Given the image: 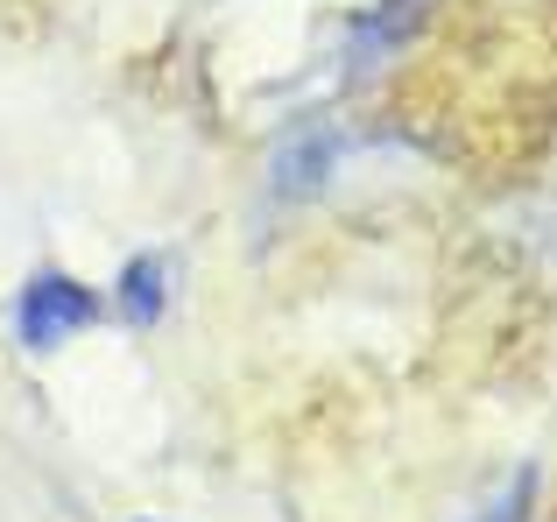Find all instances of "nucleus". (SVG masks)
<instances>
[{
  "label": "nucleus",
  "mask_w": 557,
  "mask_h": 522,
  "mask_svg": "<svg viewBox=\"0 0 557 522\" xmlns=\"http://www.w3.org/2000/svg\"><path fill=\"white\" fill-rule=\"evenodd\" d=\"M92 318H99V297L78 283V275H64V269L28 275L22 297H14V332H22L28 353H57V346L78 339Z\"/></svg>",
  "instance_id": "obj_1"
},
{
  "label": "nucleus",
  "mask_w": 557,
  "mask_h": 522,
  "mask_svg": "<svg viewBox=\"0 0 557 522\" xmlns=\"http://www.w3.org/2000/svg\"><path fill=\"white\" fill-rule=\"evenodd\" d=\"M332 163H339V135L332 127H304V135H289L275 149V191H289V198L318 191L332 177Z\"/></svg>",
  "instance_id": "obj_2"
},
{
  "label": "nucleus",
  "mask_w": 557,
  "mask_h": 522,
  "mask_svg": "<svg viewBox=\"0 0 557 522\" xmlns=\"http://www.w3.org/2000/svg\"><path fill=\"white\" fill-rule=\"evenodd\" d=\"M163 254H135L121 269V289H113V303H121V318L127 325H156L163 318V297H170V283H163Z\"/></svg>",
  "instance_id": "obj_3"
},
{
  "label": "nucleus",
  "mask_w": 557,
  "mask_h": 522,
  "mask_svg": "<svg viewBox=\"0 0 557 522\" xmlns=\"http://www.w3.org/2000/svg\"><path fill=\"white\" fill-rule=\"evenodd\" d=\"M473 522H530V473H516V481H508V487H502V495H494Z\"/></svg>",
  "instance_id": "obj_4"
}]
</instances>
